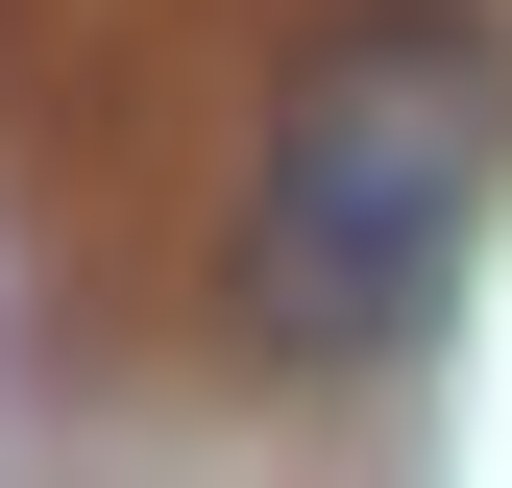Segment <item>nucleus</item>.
Here are the masks:
<instances>
[{
	"mask_svg": "<svg viewBox=\"0 0 512 488\" xmlns=\"http://www.w3.org/2000/svg\"><path fill=\"white\" fill-rule=\"evenodd\" d=\"M488 171H512V49L464 0H342L269 98V171H244V342L391 366L439 318V269H464Z\"/></svg>",
	"mask_w": 512,
	"mask_h": 488,
	"instance_id": "nucleus-1",
	"label": "nucleus"
}]
</instances>
